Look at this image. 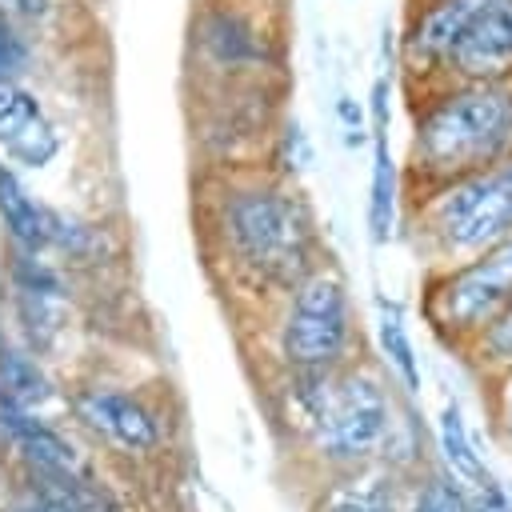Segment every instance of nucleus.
<instances>
[{"label":"nucleus","instance_id":"obj_1","mask_svg":"<svg viewBox=\"0 0 512 512\" xmlns=\"http://www.w3.org/2000/svg\"><path fill=\"white\" fill-rule=\"evenodd\" d=\"M196 188V236L224 292L272 304L328 256L300 180L244 164L200 172Z\"/></svg>","mask_w":512,"mask_h":512},{"label":"nucleus","instance_id":"obj_2","mask_svg":"<svg viewBox=\"0 0 512 512\" xmlns=\"http://www.w3.org/2000/svg\"><path fill=\"white\" fill-rule=\"evenodd\" d=\"M512 152V76L436 80L412 92L404 184L424 196Z\"/></svg>","mask_w":512,"mask_h":512},{"label":"nucleus","instance_id":"obj_3","mask_svg":"<svg viewBox=\"0 0 512 512\" xmlns=\"http://www.w3.org/2000/svg\"><path fill=\"white\" fill-rule=\"evenodd\" d=\"M288 28L272 0H192L184 28L188 80L288 76Z\"/></svg>","mask_w":512,"mask_h":512},{"label":"nucleus","instance_id":"obj_4","mask_svg":"<svg viewBox=\"0 0 512 512\" xmlns=\"http://www.w3.org/2000/svg\"><path fill=\"white\" fill-rule=\"evenodd\" d=\"M288 76L264 80H188V128L204 168L264 164L268 136L288 112Z\"/></svg>","mask_w":512,"mask_h":512},{"label":"nucleus","instance_id":"obj_5","mask_svg":"<svg viewBox=\"0 0 512 512\" xmlns=\"http://www.w3.org/2000/svg\"><path fill=\"white\" fill-rule=\"evenodd\" d=\"M512 232V152L492 168L412 196V236L432 264L464 260Z\"/></svg>","mask_w":512,"mask_h":512},{"label":"nucleus","instance_id":"obj_6","mask_svg":"<svg viewBox=\"0 0 512 512\" xmlns=\"http://www.w3.org/2000/svg\"><path fill=\"white\" fill-rule=\"evenodd\" d=\"M508 300H512V232L464 260L432 268L424 280L420 312L444 344L464 348Z\"/></svg>","mask_w":512,"mask_h":512},{"label":"nucleus","instance_id":"obj_7","mask_svg":"<svg viewBox=\"0 0 512 512\" xmlns=\"http://www.w3.org/2000/svg\"><path fill=\"white\" fill-rule=\"evenodd\" d=\"M352 348V300L340 268L324 256L280 296L276 356L280 368H340Z\"/></svg>","mask_w":512,"mask_h":512},{"label":"nucleus","instance_id":"obj_8","mask_svg":"<svg viewBox=\"0 0 512 512\" xmlns=\"http://www.w3.org/2000/svg\"><path fill=\"white\" fill-rule=\"evenodd\" d=\"M392 396L384 392L380 376L372 368L340 364L332 372L324 408L312 428V444L324 464L332 468H356L384 452V440L392 432Z\"/></svg>","mask_w":512,"mask_h":512},{"label":"nucleus","instance_id":"obj_9","mask_svg":"<svg viewBox=\"0 0 512 512\" xmlns=\"http://www.w3.org/2000/svg\"><path fill=\"white\" fill-rule=\"evenodd\" d=\"M68 412H72V424L88 440L120 456H156L164 444L160 412L132 388L104 384V380L80 384L68 396Z\"/></svg>","mask_w":512,"mask_h":512},{"label":"nucleus","instance_id":"obj_10","mask_svg":"<svg viewBox=\"0 0 512 512\" xmlns=\"http://www.w3.org/2000/svg\"><path fill=\"white\" fill-rule=\"evenodd\" d=\"M492 0H412L408 20L396 32V64L408 92L440 80L456 40Z\"/></svg>","mask_w":512,"mask_h":512},{"label":"nucleus","instance_id":"obj_11","mask_svg":"<svg viewBox=\"0 0 512 512\" xmlns=\"http://www.w3.org/2000/svg\"><path fill=\"white\" fill-rule=\"evenodd\" d=\"M60 148V124L48 116L40 92L24 80L0 84V156L16 172H40L60 156Z\"/></svg>","mask_w":512,"mask_h":512},{"label":"nucleus","instance_id":"obj_12","mask_svg":"<svg viewBox=\"0 0 512 512\" xmlns=\"http://www.w3.org/2000/svg\"><path fill=\"white\" fill-rule=\"evenodd\" d=\"M0 448L8 452V468H56V472L92 468V460L64 428L44 420V412L16 404L4 392H0Z\"/></svg>","mask_w":512,"mask_h":512},{"label":"nucleus","instance_id":"obj_13","mask_svg":"<svg viewBox=\"0 0 512 512\" xmlns=\"http://www.w3.org/2000/svg\"><path fill=\"white\" fill-rule=\"evenodd\" d=\"M512 76V0H492L456 40L440 80Z\"/></svg>","mask_w":512,"mask_h":512},{"label":"nucleus","instance_id":"obj_14","mask_svg":"<svg viewBox=\"0 0 512 512\" xmlns=\"http://www.w3.org/2000/svg\"><path fill=\"white\" fill-rule=\"evenodd\" d=\"M8 488L20 496H32L40 504H52L60 512H124L120 496L92 472H56V468H12Z\"/></svg>","mask_w":512,"mask_h":512},{"label":"nucleus","instance_id":"obj_15","mask_svg":"<svg viewBox=\"0 0 512 512\" xmlns=\"http://www.w3.org/2000/svg\"><path fill=\"white\" fill-rule=\"evenodd\" d=\"M312 512H400L396 472L388 464L336 468V476L316 492Z\"/></svg>","mask_w":512,"mask_h":512},{"label":"nucleus","instance_id":"obj_16","mask_svg":"<svg viewBox=\"0 0 512 512\" xmlns=\"http://www.w3.org/2000/svg\"><path fill=\"white\" fill-rule=\"evenodd\" d=\"M48 220L52 204L32 196V188L20 180V172L0 156V224L4 244L20 252H48Z\"/></svg>","mask_w":512,"mask_h":512},{"label":"nucleus","instance_id":"obj_17","mask_svg":"<svg viewBox=\"0 0 512 512\" xmlns=\"http://www.w3.org/2000/svg\"><path fill=\"white\" fill-rule=\"evenodd\" d=\"M48 256H60L64 268L72 272H96L116 256V240L104 224L80 216V212H64L52 204V220H48Z\"/></svg>","mask_w":512,"mask_h":512},{"label":"nucleus","instance_id":"obj_18","mask_svg":"<svg viewBox=\"0 0 512 512\" xmlns=\"http://www.w3.org/2000/svg\"><path fill=\"white\" fill-rule=\"evenodd\" d=\"M372 176H368V240L388 244L396 236V216H400V168L392 160L388 132H372Z\"/></svg>","mask_w":512,"mask_h":512},{"label":"nucleus","instance_id":"obj_19","mask_svg":"<svg viewBox=\"0 0 512 512\" xmlns=\"http://www.w3.org/2000/svg\"><path fill=\"white\" fill-rule=\"evenodd\" d=\"M0 392L12 396V400L24 404V408H36V412H44L48 404L60 400V388H56V380L48 376L44 356L28 352V348L16 344V340H4V344H0Z\"/></svg>","mask_w":512,"mask_h":512},{"label":"nucleus","instance_id":"obj_20","mask_svg":"<svg viewBox=\"0 0 512 512\" xmlns=\"http://www.w3.org/2000/svg\"><path fill=\"white\" fill-rule=\"evenodd\" d=\"M436 448H440V460L444 468L460 480V488H472V484H484L492 472L484 468L480 452L472 448V436L464 428V416L456 404H444L440 408V420H436Z\"/></svg>","mask_w":512,"mask_h":512},{"label":"nucleus","instance_id":"obj_21","mask_svg":"<svg viewBox=\"0 0 512 512\" xmlns=\"http://www.w3.org/2000/svg\"><path fill=\"white\" fill-rule=\"evenodd\" d=\"M376 340H380V352L388 360V368L396 372L400 388L408 396L420 392V360H416V344H412V332L404 324V312L396 300H380V316H376Z\"/></svg>","mask_w":512,"mask_h":512},{"label":"nucleus","instance_id":"obj_22","mask_svg":"<svg viewBox=\"0 0 512 512\" xmlns=\"http://www.w3.org/2000/svg\"><path fill=\"white\" fill-rule=\"evenodd\" d=\"M264 164L288 180H300L312 164H316V148H312V136L304 128L300 116L284 112L268 136V148H264Z\"/></svg>","mask_w":512,"mask_h":512},{"label":"nucleus","instance_id":"obj_23","mask_svg":"<svg viewBox=\"0 0 512 512\" xmlns=\"http://www.w3.org/2000/svg\"><path fill=\"white\" fill-rule=\"evenodd\" d=\"M468 360H472V368L476 372H484V376H500L504 368H512V300L460 348Z\"/></svg>","mask_w":512,"mask_h":512},{"label":"nucleus","instance_id":"obj_24","mask_svg":"<svg viewBox=\"0 0 512 512\" xmlns=\"http://www.w3.org/2000/svg\"><path fill=\"white\" fill-rule=\"evenodd\" d=\"M36 68V32L0 12V84L24 80Z\"/></svg>","mask_w":512,"mask_h":512},{"label":"nucleus","instance_id":"obj_25","mask_svg":"<svg viewBox=\"0 0 512 512\" xmlns=\"http://www.w3.org/2000/svg\"><path fill=\"white\" fill-rule=\"evenodd\" d=\"M408 512H468V500H464L460 480H456L448 468H436V472H428L424 484L416 488Z\"/></svg>","mask_w":512,"mask_h":512},{"label":"nucleus","instance_id":"obj_26","mask_svg":"<svg viewBox=\"0 0 512 512\" xmlns=\"http://www.w3.org/2000/svg\"><path fill=\"white\" fill-rule=\"evenodd\" d=\"M332 112H336V124L344 128V144H348V148H364V144L372 140V132H368V112H364V104H360L356 96L340 92V96L332 100Z\"/></svg>","mask_w":512,"mask_h":512},{"label":"nucleus","instance_id":"obj_27","mask_svg":"<svg viewBox=\"0 0 512 512\" xmlns=\"http://www.w3.org/2000/svg\"><path fill=\"white\" fill-rule=\"evenodd\" d=\"M364 112H368V132H388V124H392V72H380L372 80Z\"/></svg>","mask_w":512,"mask_h":512},{"label":"nucleus","instance_id":"obj_28","mask_svg":"<svg viewBox=\"0 0 512 512\" xmlns=\"http://www.w3.org/2000/svg\"><path fill=\"white\" fill-rule=\"evenodd\" d=\"M0 12L20 20V24H28L32 32H40V28H48L56 20L60 4L56 0H0Z\"/></svg>","mask_w":512,"mask_h":512},{"label":"nucleus","instance_id":"obj_29","mask_svg":"<svg viewBox=\"0 0 512 512\" xmlns=\"http://www.w3.org/2000/svg\"><path fill=\"white\" fill-rule=\"evenodd\" d=\"M464 500H468V512H512V492L496 476L464 488Z\"/></svg>","mask_w":512,"mask_h":512},{"label":"nucleus","instance_id":"obj_30","mask_svg":"<svg viewBox=\"0 0 512 512\" xmlns=\"http://www.w3.org/2000/svg\"><path fill=\"white\" fill-rule=\"evenodd\" d=\"M500 388H496V432L504 444H512V368H504L500 376Z\"/></svg>","mask_w":512,"mask_h":512},{"label":"nucleus","instance_id":"obj_31","mask_svg":"<svg viewBox=\"0 0 512 512\" xmlns=\"http://www.w3.org/2000/svg\"><path fill=\"white\" fill-rule=\"evenodd\" d=\"M0 512H60V508H52V504H40V500H32V496H20V492H4V500H0Z\"/></svg>","mask_w":512,"mask_h":512}]
</instances>
